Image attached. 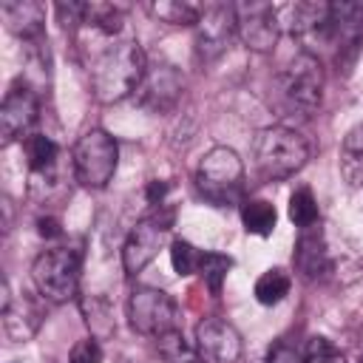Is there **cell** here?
<instances>
[{
  "instance_id": "1",
  "label": "cell",
  "mask_w": 363,
  "mask_h": 363,
  "mask_svg": "<svg viewBox=\"0 0 363 363\" xmlns=\"http://www.w3.org/2000/svg\"><path fill=\"white\" fill-rule=\"evenodd\" d=\"M295 269L312 284H352L363 272L357 252L337 247L332 233L320 224L301 230L295 244Z\"/></svg>"
},
{
  "instance_id": "2",
  "label": "cell",
  "mask_w": 363,
  "mask_h": 363,
  "mask_svg": "<svg viewBox=\"0 0 363 363\" xmlns=\"http://www.w3.org/2000/svg\"><path fill=\"white\" fill-rule=\"evenodd\" d=\"M147 60L133 40H116L105 45L88 65L91 91L99 102H119L142 85Z\"/></svg>"
},
{
  "instance_id": "3",
  "label": "cell",
  "mask_w": 363,
  "mask_h": 363,
  "mask_svg": "<svg viewBox=\"0 0 363 363\" xmlns=\"http://www.w3.org/2000/svg\"><path fill=\"white\" fill-rule=\"evenodd\" d=\"M255 167L264 179H289L309 162V142L303 133L286 125H269L258 130L252 145Z\"/></svg>"
},
{
  "instance_id": "4",
  "label": "cell",
  "mask_w": 363,
  "mask_h": 363,
  "mask_svg": "<svg viewBox=\"0 0 363 363\" xmlns=\"http://www.w3.org/2000/svg\"><path fill=\"white\" fill-rule=\"evenodd\" d=\"M278 88V99L289 113H301V116H312L320 108L323 99V68L320 60L309 51L295 54L275 79Z\"/></svg>"
},
{
  "instance_id": "5",
  "label": "cell",
  "mask_w": 363,
  "mask_h": 363,
  "mask_svg": "<svg viewBox=\"0 0 363 363\" xmlns=\"http://www.w3.org/2000/svg\"><path fill=\"white\" fill-rule=\"evenodd\" d=\"M196 187L199 193L216 204V207H227L235 204L241 190H244V162L233 147H210L199 167H196Z\"/></svg>"
},
{
  "instance_id": "6",
  "label": "cell",
  "mask_w": 363,
  "mask_h": 363,
  "mask_svg": "<svg viewBox=\"0 0 363 363\" xmlns=\"http://www.w3.org/2000/svg\"><path fill=\"white\" fill-rule=\"evenodd\" d=\"M71 159H74L77 182L88 190H102L116 173L119 147H116V139L108 130L91 128L77 139Z\"/></svg>"
},
{
  "instance_id": "7",
  "label": "cell",
  "mask_w": 363,
  "mask_h": 363,
  "mask_svg": "<svg viewBox=\"0 0 363 363\" xmlns=\"http://www.w3.org/2000/svg\"><path fill=\"white\" fill-rule=\"evenodd\" d=\"M31 278L37 292L51 303H65L77 295L79 284V250L51 247L40 252L31 264Z\"/></svg>"
},
{
  "instance_id": "8",
  "label": "cell",
  "mask_w": 363,
  "mask_h": 363,
  "mask_svg": "<svg viewBox=\"0 0 363 363\" xmlns=\"http://www.w3.org/2000/svg\"><path fill=\"white\" fill-rule=\"evenodd\" d=\"M179 306L176 301L156 286H136L128 301V320L139 335L162 337L176 329Z\"/></svg>"
},
{
  "instance_id": "9",
  "label": "cell",
  "mask_w": 363,
  "mask_h": 363,
  "mask_svg": "<svg viewBox=\"0 0 363 363\" xmlns=\"http://www.w3.org/2000/svg\"><path fill=\"white\" fill-rule=\"evenodd\" d=\"M170 227H173V210H164V207H159L156 213H150L133 224V230L122 247V267L128 275L142 272L156 258Z\"/></svg>"
},
{
  "instance_id": "10",
  "label": "cell",
  "mask_w": 363,
  "mask_h": 363,
  "mask_svg": "<svg viewBox=\"0 0 363 363\" xmlns=\"http://www.w3.org/2000/svg\"><path fill=\"white\" fill-rule=\"evenodd\" d=\"M233 34H238L235 6H230V3L201 6V17L196 23V54L201 60L221 57L230 48Z\"/></svg>"
},
{
  "instance_id": "11",
  "label": "cell",
  "mask_w": 363,
  "mask_h": 363,
  "mask_svg": "<svg viewBox=\"0 0 363 363\" xmlns=\"http://www.w3.org/2000/svg\"><path fill=\"white\" fill-rule=\"evenodd\" d=\"M37 116H40L37 91L31 88L28 79L14 82L6 91L3 105H0V139H3V145L23 139L31 130V125L37 122Z\"/></svg>"
},
{
  "instance_id": "12",
  "label": "cell",
  "mask_w": 363,
  "mask_h": 363,
  "mask_svg": "<svg viewBox=\"0 0 363 363\" xmlns=\"http://www.w3.org/2000/svg\"><path fill=\"white\" fill-rule=\"evenodd\" d=\"M0 318H3V332L11 340H28L37 335L40 323H43V301L31 292H20L11 295V284L9 278H3L0 286Z\"/></svg>"
},
{
  "instance_id": "13",
  "label": "cell",
  "mask_w": 363,
  "mask_h": 363,
  "mask_svg": "<svg viewBox=\"0 0 363 363\" xmlns=\"http://www.w3.org/2000/svg\"><path fill=\"white\" fill-rule=\"evenodd\" d=\"M182 88H184L182 74L173 65H167V62H156V65H147L145 79H142V85L136 88L133 96H136V102L145 111H150V113H167L179 102Z\"/></svg>"
},
{
  "instance_id": "14",
  "label": "cell",
  "mask_w": 363,
  "mask_h": 363,
  "mask_svg": "<svg viewBox=\"0 0 363 363\" xmlns=\"http://www.w3.org/2000/svg\"><path fill=\"white\" fill-rule=\"evenodd\" d=\"M235 20H238V37L252 51H269L281 37V26L272 3H238Z\"/></svg>"
},
{
  "instance_id": "15",
  "label": "cell",
  "mask_w": 363,
  "mask_h": 363,
  "mask_svg": "<svg viewBox=\"0 0 363 363\" xmlns=\"http://www.w3.org/2000/svg\"><path fill=\"white\" fill-rule=\"evenodd\" d=\"M196 349L207 363H238L244 343L238 329L224 318H204L196 326Z\"/></svg>"
},
{
  "instance_id": "16",
  "label": "cell",
  "mask_w": 363,
  "mask_h": 363,
  "mask_svg": "<svg viewBox=\"0 0 363 363\" xmlns=\"http://www.w3.org/2000/svg\"><path fill=\"white\" fill-rule=\"evenodd\" d=\"M278 26L281 31H289L303 40H318L326 31L329 23V3L323 0H295V3H281L275 6Z\"/></svg>"
},
{
  "instance_id": "17",
  "label": "cell",
  "mask_w": 363,
  "mask_h": 363,
  "mask_svg": "<svg viewBox=\"0 0 363 363\" xmlns=\"http://www.w3.org/2000/svg\"><path fill=\"white\" fill-rule=\"evenodd\" d=\"M0 17L9 26V31L17 34L23 43L43 37L45 6L37 0H6V3H0Z\"/></svg>"
},
{
  "instance_id": "18",
  "label": "cell",
  "mask_w": 363,
  "mask_h": 363,
  "mask_svg": "<svg viewBox=\"0 0 363 363\" xmlns=\"http://www.w3.org/2000/svg\"><path fill=\"white\" fill-rule=\"evenodd\" d=\"M340 176L352 187H363V125H354L340 145Z\"/></svg>"
},
{
  "instance_id": "19",
  "label": "cell",
  "mask_w": 363,
  "mask_h": 363,
  "mask_svg": "<svg viewBox=\"0 0 363 363\" xmlns=\"http://www.w3.org/2000/svg\"><path fill=\"white\" fill-rule=\"evenodd\" d=\"M241 221H244V230L252 233V235H269L275 230V221H278V213L269 201L264 199H250L241 204Z\"/></svg>"
},
{
  "instance_id": "20",
  "label": "cell",
  "mask_w": 363,
  "mask_h": 363,
  "mask_svg": "<svg viewBox=\"0 0 363 363\" xmlns=\"http://www.w3.org/2000/svg\"><path fill=\"white\" fill-rule=\"evenodd\" d=\"M125 23V9L113 3H85V26L96 28L105 37H113L122 31Z\"/></svg>"
},
{
  "instance_id": "21",
  "label": "cell",
  "mask_w": 363,
  "mask_h": 363,
  "mask_svg": "<svg viewBox=\"0 0 363 363\" xmlns=\"http://www.w3.org/2000/svg\"><path fill=\"white\" fill-rule=\"evenodd\" d=\"M147 11L167 26H196L201 17V6H193L184 0H159V3H150Z\"/></svg>"
},
{
  "instance_id": "22",
  "label": "cell",
  "mask_w": 363,
  "mask_h": 363,
  "mask_svg": "<svg viewBox=\"0 0 363 363\" xmlns=\"http://www.w3.org/2000/svg\"><path fill=\"white\" fill-rule=\"evenodd\" d=\"M57 156H60V147L51 136L45 133H31L26 139V159H28V167L31 173H45L57 164Z\"/></svg>"
},
{
  "instance_id": "23",
  "label": "cell",
  "mask_w": 363,
  "mask_h": 363,
  "mask_svg": "<svg viewBox=\"0 0 363 363\" xmlns=\"http://www.w3.org/2000/svg\"><path fill=\"white\" fill-rule=\"evenodd\" d=\"M156 346H159V354H162L164 363H207V360L199 354V349L184 340V335H182L179 329H173V332L156 337Z\"/></svg>"
},
{
  "instance_id": "24",
  "label": "cell",
  "mask_w": 363,
  "mask_h": 363,
  "mask_svg": "<svg viewBox=\"0 0 363 363\" xmlns=\"http://www.w3.org/2000/svg\"><path fill=\"white\" fill-rule=\"evenodd\" d=\"M289 286H292V281H289V275L281 267L267 269L255 281V301L264 303V306H275V303H281L289 295Z\"/></svg>"
},
{
  "instance_id": "25",
  "label": "cell",
  "mask_w": 363,
  "mask_h": 363,
  "mask_svg": "<svg viewBox=\"0 0 363 363\" xmlns=\"http://www.w3.org/2000/svg\"><path fill=\"white\" fill-rule=\"evenodd\" d=\"M230 267H233V258L230 255H224V252H201L196 272L201 275V281L207 284V289L213 295H218L221 292V284H224V278L230 272Z\"/></svg>"
},
{
  "instance_id": "26",
  "label": "cell",
  "mask_w": 363,
  "mask_h": 363,
  "mask_svg": "<svg viewBox=\"0 0 363 363\" xmlns=\"http://www.w3.org/2000/svg\"><path fill=\"white\" fill-rule=\"evenodd\" d=\"M289 221L295 227H301V230L318 224V201H315L309 187H298L289 196Z\"/></svg>"
},
{
  "instance_id": "27",
  "label": "cell",
  "mask_w": 363,
  "mask_h": 363,
  "mask_svg": "<svg viewBox=\"0 0 363 363\" xmlns=\"http://www.w3.org/2000/svg\"><path fill=\"white\" fill-rule=\"evenodd\" d=\"M303 363H346V354L323 335L309 337L306 352H303Z\"/></svg>"
},
{
  "instance_id": "28",
  "label": "cell",
  "mask_w": 363,
  "mask_h": 363,
  "mask_svg": "<svg viewBox=\"0 0 363 363\" xmlns=\"http://www.w3.org/2000/svg\"><path fill=\"white\" fill-rule=\"evenodd\" d=\"M199 255H201V252H199L190 241L176 238V241L170 244V264H173L176 275H193V272L199 269Z\"/></svg>"
},
{
  "instance_id": "29",
  "label": "cell",
  "mask_w": 363,
  "mask_h": 363,
  "mask_svg": "<svg viewBox=\"0 0 363 363\" xmlns=\"http://www.w3.org/2000/svg\"><path fill=\"white\" fill-rule=\"evenodd\" d=\"M258 363H303V354H301L295 346H289L286 340H275V343L264 352V357H261Z\"/></svg>"
},
{
  "instance_id": "30",
  "label": "cell",
  "mask_w": 363,
  "mask_h": 363,
  "mask_svg": "<svg viewBox=\"0 0 363 363\" xmlns=\"http://www.w3.org/2000/svg\"><path fill=\"white\" fill-rule=\"evenodd\" d=\"M68 363H102V346L94 337L77 340L68 354Z\"/></svg>"
},
{
  "instance_id": "31",
  "label": "cell",
  "mask_w": 363,
  "mask_h": 363,
  "mask_svg": "<svg viewBox=\"0 0 363 363\" xmlns=\"http://www.w3.org/2000/svg\"><path fill=\"white\" fill-rule=\"evenodd\" d=\"M82 306H85V315H88L85 320H88V326H94V332H96V323H99V320L105 323V329H108V332H113V323H111V312H108L102 303H96V301L91 298V301H85Z\"/></svg>"
},
{
  "instance_id": "32",
  "label": "cell",
  "mask_w": 363,
  "mask_h": 363,
  "mask_svg": "<svg viewBox=\"0 0 363 363\" xmlns=\"http://www.w3.org/2000/svg\"><path fill=\"white\" fill-rule=\"evenodd\" d=\"M167 190H170V182H162V179L147 182V187H145V199H147V204H159V207H162Z\"/></svg>"
},
{
  "instance_id": "33",
  "label": "cell",
  "mask_w": 363,
  "mask_h": 363,
  "mask_svg": "<svg viewBox=\"0 0 363 363\" xmlns=\"http://www.w3.org/2000/svg\"><path fill=\"white\" fill-rule=\"evenodd\" d=\"M37 233L43 238H60L62 235V227H60V221L54 216H43V218H37Z\"/></svg>"
}]
</instances>
